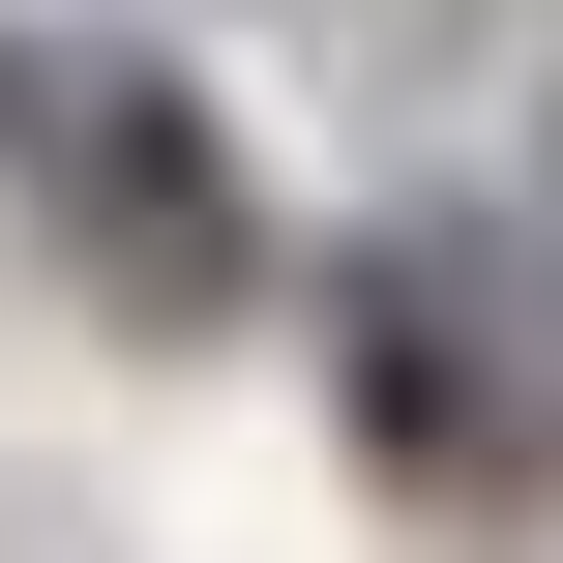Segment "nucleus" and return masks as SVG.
<instances>
[{
  "label": "nucleus",
  "instance_id": "obj_1",
  "mask_svg": "<svg viewBox=\"0 0 563 563\" xmlns=\"http://www.w3.org/2000/svg\"><path fill=\"white\" fill-rule=\"evenodd\" d=\"M0 119L59 148L30 208H59V267H89L119 327H238V267H267V208L208 178V89H178V59H119V30H89V59H0Z\"/></svg>",
  "mask_w": 563,
  "mask_h": 563
},
{
  "label": "nucleus",
  "instance_id": "obj_2",
  "mask_svg": "<svg viewBox=\"0 0 563 563\" xmlns=\"http://www.w3.org/2000/svg\"><path fill=\"white\" fill-rule=\"evenodd\" d=\"M327 356H356V475H386V505H534L563 475V416H534V356H505V297H475V238H356V267H327Z\"/></svg>",
  "mask_w": 563,
  "mask_h": 563
},
{
  "label": "nucleus",
  "instance_id": "obj_3",
  "mask_svg": "<svg viewBox=\"0 0 563 563\" xmlns=\"http://www.w3.org/2000/svg\"><path fill=\"white\" fill-rule=\"evenodd\" d=\"M534 178H563V148H534Z\"/></svg>",
  "mask_w": 563,
  "mask_h": 563
}]
</instances>
